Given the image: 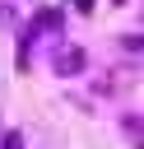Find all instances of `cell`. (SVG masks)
I'll return each mask as SVG.
<instances>
[{
	"label": "cell",
	"mask_w": 144,
	"mask_h": 149,
	"mask_svg": "<svg viewBox=\"0 0 144 149\" xmlns=\"http://www.w3.org/2000/svg\"><path fill=\"white\" fill-rule=\"evenodd\" d=\"M5 149H23V135H19V130H9V135H5Z\"/></svg>",
	"instance_id": "7a4b0ae2"
},
{
	"label": "cell",
	"mask_w": 144,
	"mask_h": 149,
	"mask_svg": "<svg viewBox=\"0 0 144 149\" xmlns=\"http://www.w3.org/2000/svg\"><path fill=\"white\" fill-rule=\"evenodd\" d=\"M93 5H98V0H74V9H79V14H93Z\"/></svg>",
	"instance_id": "3957f363"
},
{
	"label": "cell",
	"mask_w": 144,
	"mask_h": 149,
	"mask_svg": "<svg viewBox=\"0 0 144 149\" xmlns=\"http://www.w3.org/2000/svg\"><path fill=\"white\" fill-rule=\"evenodd\" d=\"M56 70H60V74L84 70V51H79V47H60V51H56Z\"/></svg>",
	"instance_id": "6da1fadb"
},
{
	"label": "cell",
	"mask_w": 144,
	"mask_h": 149,
	"mask_svg": "<svg viewBox=\"0 0 144 149\" xmlns=\"http://www.w3.org/2000/svg\"><path fill=\"white\" fill-rule=\"evenodd\" d=\"M111 5H125V0H111Z\"/></svg>",
	"instance_id": "277c9868"
}]
</instances>
